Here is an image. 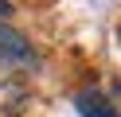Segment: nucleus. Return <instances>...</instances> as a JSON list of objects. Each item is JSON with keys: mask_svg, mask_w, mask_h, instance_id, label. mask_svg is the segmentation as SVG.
Returning a JSON list of instances; mask_svg holds the SVG:
<instances>
[{"mask_svg": "<svg viewBox=\"0 0 121 117\" xmlns=\"http://www.w3.org/2000/svg\"><path fill=\"white\" fill-rule=\"evenodd\" d=\"M0 66H39V55L20 31L0 23Z\"/></svg>", "mask_w": 121, "mask_h": 117, "instance_id": "f257e3e1", "label": "nucleus"}, {"mask_svg": "<svg viewBox=\"0 0 121 117\" xmlns=\"http://www.w3.org/2000/svg\"><path fill=\"white\" fill-rule=\"evenodd\" d=\"M74 105H78V113H82V117H121V113H117V109H113L98 90L78 94V101H74Z\"/></svg>", "mask_w": 121, "mask_h": 117, "instance_id": "f03ea898", "label": "nucleus"}, {"mask_svg": "<svg viewBox=\"0 0 121 117\" xmlns=\"http://www.w3.org/2000/svg\"><path fill=\"white\" fill-rule=\"evenodd\" d=\"M12 16V0H0V20H8Z\"/></svg>", "mask_w": 121, "mask_h": 117, "instance_id": "7ed1b4c3", "label": "nucleus"}, {"mask_svg": "<svg viewBox=\"0 0 121 117\" xmlns=\"http://www.w3.org/2000/svg\"><path fill=\"white\" fill-rule=\"evenodd\" d=\"M117 39H121V31H117Z\"/></svg>", "mask_w": 121, "mask_h": 117, "instance_id": "20e7f679", "label": "nucleus"}]
</instances>
